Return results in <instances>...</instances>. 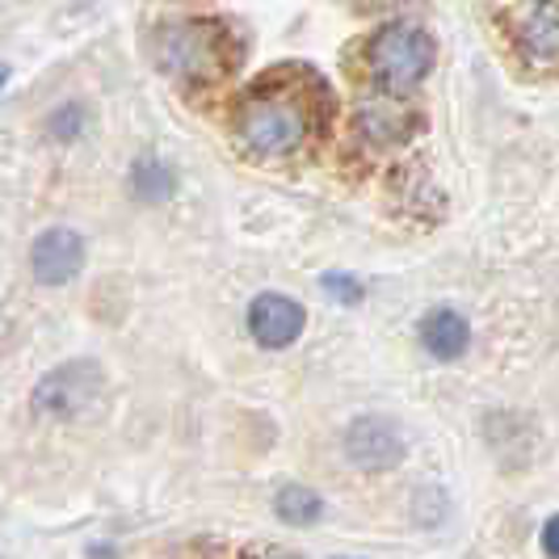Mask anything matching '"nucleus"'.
Wrapping results in <instances>:
<instances>
[{
  "instance_id": "obj_7",
  "label": "nucleus",
  "mask_w": 559,
  "mask_h": 559,
  "mask_svg": "<svg viewBox=\"0 0 559 559\" xmlns=\"http://www.w3.org/2000/svg\"><path fill=\"white\" fill-rule=\"evenodd\" d=\"M249 333L265 349H286L295 345V336L304 333V308L290 295H257L249 308Z\"/></svg>"
},
{
  "instance_id": "obj_1",
  "label": "nucleus",
  "mask_w": 559,
  "mask_h": 559,
  "mask_svg": "<svg viewBox=\"0 0 559 559\" xmlns=\"http://www.w3.org/2000/svg\"><path fill=\"white\" fill-rule=\"evenodd\" d=\"M236 127L257 156H286L308 140V110L290 93H257L240 106Z\"/></svg>"
},
{
  "instance_id": "obj_13",
  "label": "nucleus",
  "mask_w": 559,
  "mask_h": 559,
  "mask_svg": "<svg viewBox=\"0 0 559 559\" xmlns=\"http://www.w3.org/2000/svg\"><path fill=\"white\" fill-rule=\"evenodd\" d=\"M324 290L333 295L336 304H358L362 299V282L349 274H324Z\"/></svg>"
},
{
  "instance_id": "obj_4",
  "label": "nucleus",
  "mask_w": 559,
  "mask_h": 559,
  "mask_svg": "<svg viewBox=\"0 0 559 559\" xmlns=\"http://www.w3.org/2000/svg\"><path fill=\"white\" fill-rule=\"evenodd\" d=\"M345 454L362 472H392L404 459V433L388 417H358L345 429Z\"/></svg>"
},
{
  "instance_id": "obj_5",
  "label": "nucleus",
  "mask_w": 559,
  "mask_h": 559,
  "mask_svg": "<svg viewBox=\"0 0 559 559\" xmlns=\"http://www.w3.org/2000/svg\"><path fill=\"white\" fill-rule=\"evenodd\" d=\"M97 392H102V370L93 362H72V366L51 370V374L38 383L34 404H38L43 413H51V417H68V413H81Z\"/></svg>"
},
{
  "instance_id": "obj_12",
  "label": "nucleus",
  "mask_w": 559,
  "mask_h": 559,
  "mask_svg": "<svg viewBox=\"0 0 559 559\" xmlns=\"http://www.w3.org/2000/svg\"><path fill=\"white\" fill-rule=\"evenodd\" d=\"M131 190L147 198V202H160V198L173 194V168L152 160V156H143L140 165L131 168Z\"/></svg>"
},
{
  "instance_id": "obj_14",
  "label": "nucleus",
  "mask_w": 559,
  "mask_h": 559,
  "mask_svg": "<svg viewBox=\"0 0 559 559\" xmlns=\"http://www.w3.org/2000/svg\"><path fill=\"white\" fill-rule=\"evenodd\" d=\"M543 551L551 559H559V518H551V522L543 526Z\"/></svg>"
},
{
  "instance_id": "obj_2",
  "label": "nucleus",
  "mask_w": 559,
  "mask_h": 559,
  "mask_svg": "<svg viewBox=\"0 0 559 559\" xmlns=\"http://www.w3.org/2000/svg\"><path fill=\"white\" fill-rule=\"evenodd\" d=\"M152 59L177 81H211L224 68V43L206 22H168L152 38Z\"/></svg>"
},
{
  "instance_id": "obj_11",
  "label": "nucleus",
  "mask_w": 559,
  "mask_h": 559,
  "mask_svg": "<svg viewBox=\"0 0 559 559\" xmlns=\"http://www.w3.org/2000/svg\"><path fill=\"white\" fill-rule=\"evenodd\" d=\"M274 509H278L282 522H290V526H308V522H316L320 513H324V501L311 492V488H304V484H286L278 492V501H274Z\"/></svg>"
},
{
  "instance_id": "obj_3",
  "label": "nucleus",
  "mask_w": 559,
  "mask_h": 559,
  "mask_svg": "<svg viewBox=\"0 0 559 559\" xmlns=\"http://www.w3.org/2000/svg\"><path fill=\"white\" fill-rule=\"evenodd\" d=\"M433 68V38L417 26H383L370 38V72L392 93L417 88Z\"/></svg>"
},
{
  "instance_id": "obj_15",
  "label": "nucleus",
  "mask_w": 559,
  "mask_h": 559,
  "mask_svg": "<svg viewBox=\"0 0 559 559\" xmlns=\"http://www.w3.org/2000/svg\"><path fill=\"white\" fill-rule=\"evenodd\" d=\"M4 81H9V72H4V63H0V84H4Z\"/></svg>"
},
{
  "instance_id": "obj_8",
  "label": "nucleus",
  "mask_w": 559,
  "mask_h": 559,
  "mask_svg": "<svg viewBox=\"0 0 559 559\" xmlns=\"http://www.w3.org/2000/svg\"><path fill=\"white\" fill-rule=\"evenodd\" d=\"M518 43L531 63H556L559 59V0L556 4H526L518 22Z\"/></svg>"
},
{
  "instance_id": "obj_6",
  "label": "nucleus",
  "mask_w": 559,
  "mask_h": 559,
  "mask_svg": "<svg viewBox=\"0 0 559 559\" xmlns=\"http://www.w3.org/2000/svg\"><path fill=\"white\" fill-rule=\"evenodd\" d=\"M84 265V240L68 227H47L34 249H29V270L43 286H63L81 274Z\"/></svg>"
},
{
  "instance_id": "obj_10",
  "label": "nucleus",
  "mask_w": 559,
  "mask_h": 559,
  "mask_svg": "<svg viewBox=\"0 0 559 559\" xmlns=\"http://www.w3.org/2000/svg\"><path fill=\"white\" fill-rule=\"evenodd\" d=\"M408 127H413V118H408V110L395 97H379V102H366L362 106V131L370 140H404Z\"/></svg>"
},
{
  "instance_id": "obj_16",
  "label": "nucleus",
  "mask_w": 559,
  "mask_h": 559,
  "mask_svg": "<svg viewBox=\"0 0 559 559\" xmlns=\"http://www.w3.org/2000/svg\"><path fill=\"white\" fill-rule=\"evenodd\" d=\"M270 559H295V556H270Z\"/></svg>"
},
{
  "instance_id": "obj_9",
  "label": "nucleus",
  "mask_w": 559,
  "mask_h": 559,
  "mask_svg": "<svg viewBox=\"0 0 559 559\" xmlns=\"http://www.w3.org/2000/svg\"><path fill=\"white\" fill-rule=\"evenodd\" d=\"M420 345H425L438 362H454V358H463L467 345H472V324L450 308L433 311V316H425V324H420Z\"/></svg>"
}]
</instances>
